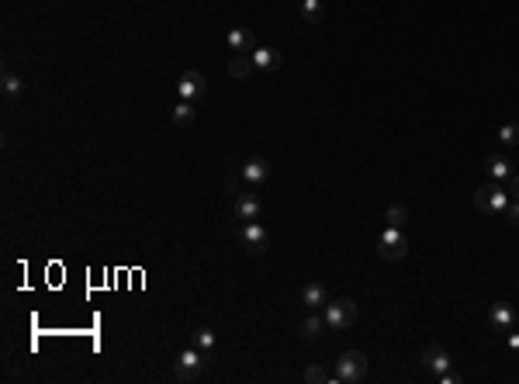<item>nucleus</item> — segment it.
Listing matches in <instances>:
<instances>
[{"label":"nucleus","instance_id":"obj_20","mask_svg":"<svg viewBox=\"0 0 519 384\" xmlns=\"http://www.w3.org/2000/svg\"><path fill=\"white\" fill-rule=\"evenodd\" d=\"M385 222H388V225H395V229H405V225H409V208L392 204V208L385 211Z\"/></svg>","mask_w":519,"mask_h":384},{"label":"nucleus","instance_id":"obj_21","mask_svg":"<svg viewBox=\"0 0 519 384\" xmlns=\"http://www.w3.org/2000/svg\"><path fill=\"white\" fill-rule=\"evenodd\" d=\"M322 329H325V318H318V315H309V318L302 322V336H305V339H315Z\"/></svg>","mask_w":519,"mask_h":384},{"label":"nucleus","instance_id":"obj_5","mask_svg":"<svg viewBox=\"0 0 519 384\" xmlns=\"http://www.w3.org/2000/svg\"><path fill=\"white\" fill-rule=\"evenodd\" d=\"M201 371H205V353L201 350H184L177 357V381H198Z\"/></svg>","mask_w":519,"mask_h":384},{"label":"nucleus","instance_id":"obj_22","mask_svg":"<svg viewBox=\"0 0 519 384\" xmlns=\"http://www.w3.org/2000/svg\"><path fill=\"white\" fill-rule=\"evenodd\" d=\"M499 142H502V146H519V125L516 121H509V125L499 128Z\"/></svg>","mask_w":519,"mask_h":384},{"label":"nucleus","instance_id":"obj_26","mask_svg":"<svg viewBox=\"0 0 519 384\" xmlns=\"http://www.w3.org/2000/svg\"><path fill=\"white\" fill-rule=\"evenodd\" d=\"M506 181H509V187H506V191L513 194V197H519V170H513V174H509Z\"/></svg>","mask_w":519,"mask_h":384},{"label":"nucleus","instance_id":"obj_10","mask_svg":"<svg viewBox=\"0 0 519 384\" xmlns=\"http://www.w3.org/2000/svg\"><path fill=\"white\" fill-rule=\"evenodd\" d=\"M422 364H426V371H433V374H443V371L454 367V360H450V353H447L443 346H426V350H422Z\"/></svg>","mask_w":519,"mask_h":384},{"label":"nucleus","instance_id":"obj_4","mask_svg":"<svg viewBox=\"0 0 519 384\" xmlns=\"http://www.w3.org/2000/svg\"><path fill=\"white\" fill-rule=\"evenodd\" d=\"M378 253H381V260H402L409 249H405V232L402 229H395V225H385L381 229V239H378Z\"/></svg>","mask_w":519,"mask_h":384},{"label":"nucleus","instance_id":"obj_28","mask_svg":"<svg viewBox=\"0 0 519 384\" xmlns=\"http://www.w3.org/2000/svg\"><path fill=\"white\" fill-rule=\"evenodd\" d=\"M509 346H513V350H519V332H513V336H509Z\"/></svg>","mask_w":519,"mask_h":384},{"label":"nucleus","instance_id":"obj_13","mask_svg":"<svg viewBox=\"0 0 519 384\" xmlns=\"http://www.w3.org/2000/svg\"><path fill=\"white\" fill-rule=\"evenodd\" d=\"M488 322H492L495 329H513V325H516V312H513V305L495 301V305L488 308Z\"/></svg>","mask_w":519,"mask_h":384},{"label":"nucleus","instance_id":"obj_3","mask_svg":"<svg viewBox=\"0 0 519 384\" xmlns=\"http://www.w3.org/2000/svg\"><path fill=\"white\" fill-rule=\"evenodd\" d=\"M353 318H357V305H353L350 298L325 301V325H329L332 332H343V329H350V325H353Z\"/></svg>","mask_w":519,"mask_h":384},{"label":"nucleus","instance_id":"obj_25","mask_svg":"<svg viewBox=\"0 0 519 384\" xmlns=\"http://www.w3.org/2000/svg\"><path fill=\"white\" fill-rule=\"evenodd\" d=\"M502 218H506L509 225H519V197H513V201L506 204V211H502Z\"/></svg>","mask_w":519,"mask_h":384},{"label":"nucleus","instance_id":"obj_6","mask_svg":"<svg viewBox=\"0 0 519 384\" xmlns=\"http://www.w3.org/2000/svg\"><path fill=\"white\" fill-rule=\"evenodd\" d=\"M239 243H242V249H246V253H253V256H256V253H263V249H267V229L253 218V222H246V225L239 229Z\"/></svg>","mask_w":519,"mask_h":384},{"label":"nucleus","instance_id":"obj_1","mask_svg":"<svg viewBox=\"0 0 519 384\" xmlns=\"http://www.w3.org/2000/svg\"><path fill=\"white\" fill-rule=\"evenodd\" d=\"M339 384H357L367 378V357L360 350H346L339 360H336V374H332Z\"/></svg>","mask_w":519,"mask_h":384},{"label":"nucleus","instance_id":"obj_11","mask_svg":"<svg viewBox=\"0 0 519 384\" xmlns=\"http://www.w3.org/2000/svg\"><path fill=\"white\" fill-rule=\"evenodd\" d=\"M260 197L256 194H239L235 197V204H232V211H235V218H242V222H253V218H260Z\"/></svg>","mask_w":519,"mask_h":384},{"label":"nucleus","instance_id":"obj_15","mask_svg":"<svg viewBox=\"0 0 519 384\" xmlns=\"http://www.w3.org/2000/svg\"><path fill=\"white\" fill-rule=\"evenodd\" d=\"M253 70H256V66H253V56H232V59H228V77H232V80H246Z\"/></svg>","mask_w":519,"mask_h":384},{"label":"nucleus","instance_id":"obj_16","mask_svg":"<svg viewBox=\"0 0 519 384\" xmlns=\"http://www.w3.org/2000/svg\"><path fill=\"white\" fill-rule=\"evenodd\" d=\"M302 305H305L309 312H318V308L325 305V291L318 288V284H305V288H302Z\"/></svg>","mask_w":519,"mask_h":384},{"label":"nucleus","instance_id":"obj_8","mask_svg":"<svg viewBox=\"0 0 519 384\" xmlns=\"http://www.w3.org/2000/svg\"><path fill=\"white\" fill-rule=\"evenodd\" d=\"M177 91H180V100H198V97H205V91H208L205 73H198V70H187V73L180 77Z\"/></svg>","mask_w":519,"mask_h":384},{"label":"nucleus","instance_id":"obj_2","mask_svg":"<svg viewBox=\"0 0 519 384\" xmlns=\"http://www.w3.org/2000/svg\"><path fill=\"white\" fill-rule=\"evenodd\" d=\"M509 201H513V194L506 187H499V184H485V187L474 191V208L485 211V215H502Z\"/></svg>","mask_w":519,"mask_h":384},{"label":"nucleus","instance_id":"obj_27","mask_svg":"<svg viewBox=\"0 0 519 384\" xmlns=\"http://www.w3.org/2000/svg\"><path fill=\"white\" fill-rule=\"evenodd\" d=\"M436 381H440V384H457V381H460V374H454V371H443V374H436Z\"/></svg>","mask_w":519,"mask_h":384},{"label":"nucleus","instance_id":"obj_17","mask_svg":"<svg viewBox=\"0 0 519 384\" xmlns=\"http://www.w3.org/2000/svg\"><path fill=\"white\" fill-rule=\"evenodd\" d=\"M194 118H198V111H194V100H180V104L173 107V125H177V128H187Z\"/></svg>","mask_w":519,"mask_h":384},{"label":"nucleus","instance_id":"obj_12","mask_svg":"<svg viewBox=\"0 0 519 384\" xmlns=\"http://www.w3.org/2000/svg\"><path fill=\"white\" fill-rule=\"evenodd\" d=\"M253 66L256 70H263V73H270V70H281L284 66V56L277 52V49H253Z\"/></svg>","mask_w":519,"mask_h":384},{"label":"nucleus","instance_id":"obj_18","mask_svg":"<svg viewBox=\"0 0 519 384\" xmlns=\"http://www.w3.org/2000/svg\"><path fill=\"white\" fill-rule=\"evenodd\" d=\"M0 87H3V97H7V100H17L21 91H24V80H21L17 73H3V84H0Z\"/></svg>","mask_w":519,"mask_h":384},{"label":"nucleus","instance_id":"obj_9","mask_svg":"<svg viewBox=\"0 0 519 384\" xmlns=\"http://www.w3.org/2000/svg\"><path fill=\"white\" fill-rule=\"evenodd\" d=\"M242 184H249V187H260L267 177H270V163L267 160H260V156H253V160H246L242 163Z\"/></svg>","mask_w":519,"mask_h":384},{"label":"nucleus","instance_id":"obj_14","mask_svg":"<svg viewBox=\"0 0 519 384\" xmlns=\"http://www.w3.org/2000/svg\"><path fill=\"white\" fill-rule=\"evenodd\" d=\"M485 170H488V177H492V181H506V177L513 174V163H509L502 153H495V156H488V160H485Z\"/></svg>","mask_w":519,"mask_h":384},{"label":"nucleus","instance_id":"obj_7","mask_svg":"<svg viewBox=\"0 0 519 384\" xmlns=\"http://www.w3.org/2000/svg\"><path fill=\"white\" fill-rule=\"evenodd\" d=\"M225 42H228V52H232V56H253V49H256V35H253V28H246V24L232 28Z\"/></svg>","mask_w":519,"mask_h":384},{"label":"nucleus","instance_id":"obj_24","mask_svg":"<svg viewBox=\"0 0 519 384\" xmlns=\"http://www.w3.org/2000/svg\"><path fill=\"white\" fill-rule=\"evenodd\" d=\"M305 381H309V384H322V381H336V378H329V374H325V367H309V371H305Z\"/></svg>","mask_w":519,"mask_h":384},{"label":"nucleus","instance_id":"obj_23","mask_svg":"<svg viewBox=\"0 0 519 384\" xmlns=\"http://www.w3.org/2000/svg\"><path fill=\"white\" fill-rule=\"evenodd\" d=\"M298 7H302V17L315 24L318 21V10H322V0H298Z\"/></svg>","mask_w":519,"mask_h":384},{"label":"nucleus","instance_id":"obj_19","mask_svg":"<svg viewBox=\"0 0 519 384\" xmlns=\"http://www.w3.org/2000/svg\"><path fill=\"white\" fill-rule=\"evenodd\" d=\"M194 346H198L205 357L215 350V332H211L208 325H198V329H194Z\"/></svg>","mask_w":519,"mask_h":384}]
</instances>
